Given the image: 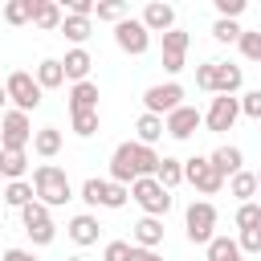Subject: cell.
Returning a JSON list of instances; mask_svg holds the SVG:
<instances>
[{
    "mask_svg": "<svg viewBox=\"0 0 261 261\" xmlns=\"http://www.w3.org/2000/svg\"><path fill=\"white\" fill-rule=\"evenodd\" d=\"M155 167H159L155 147H143V143H118V147H114V155H110V184L130 188L135 179L155 175Z\"/></svg>",
    "mask_w": 261,
    "mask_h": 261,
    "instance_id": "1",
    "label": "cell"
},
{
    "mask_svg": "<svg viewBox=\"0 0 261 261\" xmlns=\"http://www.w3.org/2000/svg\"><path fill=\"white\" fill-rule=\"evenodd\" d=\"M33 196H37L45 208H61V204L73 200V184H69V175H65L61 167L41 163V167L33 171Z\"/></svg>",
    "mask_w": 261,
    "mask_h": 261,
    "instance_id": "2",
    "label": "cell"
},
{
    "mask_svg": "<svg viewBox=\"0 0 261 261\" xmlns=\"http://www.w3.org/2000/svg\"><path fill=\"white\" fill-rule=\"evenodd\" d=\"M130 200H135L147 216H155V220L171 212V192H167V188H159V179H155V175L135 179V184H130Z\"/></svg>",
    "mask_w": 261,
    "mask_h": 261,
    "instance_id": "3",
    "label": "cell"
},
{
    "mask_svg": "<svg viewBox=\"0 0 261 261\" xmlns=\"http://www.w3.org/2000/svg\"><path fill=\"white\" fill-rule=\"evenodd\" d=\"M184 228H188V241L192 245H208L216 232V208L208 204V200H192L188 204V212H184Z\"/></svg>",
    "mask_w": 261,
    "mask_h": 261,
    "instance_id": "4",
    "label": "cell"
},
{
    "mask_svg": "<svg viewBox=\"0 0 261 261\" xmlns=\"http://www.w3.org/2000/svg\"><path fill=\"white\" fill-rule=\"evenodd\" d=\"M20 224H24L33 245H53V237H57V224H53V216H49V208L41 200H29L20 208Z\"/></svg>",
    "mask_w": 261,
    "mask_h": 261,
    "instance_id": "5",
    "label": "cell"
},
{
    "mask_svg": "<svg viewBox=\"0 0 261 261\" xmlns=\"http://www.w3.org/2000/svg\"><path fill=\"white\" fill-rule=\"evenodd\" d=\"M4 94H8V102H12L20 114H29V110H37V106H41V86H37V77H33V73H24V69L8 73Z\"/></svg>",
    "mask_w": 261,
    "mask_h": 261,
    "instance_id": "6",
    "label": "cell"
},
{
    "mask_svg": "<svg viewBox=\"0 0 261 261\" xmlns=\"http://www.w3.org/2000/svg\"><path fill=\"white\" fill-rule=\"evenodd\" d=\"M184 179H188L196 192H204V196H216V192L224 188V175L208 163V155H192V159H184Z\"/></svg>",
    "mask_w": 261,
    "mask_h": 261,
    "instance_id": "7",
    "label": "cell"
},
{
    "mask_svg": "<svg viewBox=\"0 0 261 261\" xmlns=\"http://www.w3.org/2000/svg\"><path fill=\"white\" fill-rule=\"evenodd\" d=\"M33 143V122L20 110H4L0 118V151H24Z\"/></svg>",
    "mask_w": 261,
    "mask_h": 261,
    "instance_id": "8",
    "label": "cell"
},
{
    "mask_svg": "<svg viewBox=\"0 0 261 261\" xmlns=\"http://www.w3.org/2000/svg\"><path fill=\"white\" fill-rule=\"evenodd\" d=\"M143 106H147V114H159V118H167L171 110H179V106H184V86H179V82L147 86V90H143Z\"/></svg>",
    "mask_w": 261,
    "mask_h": 261,
    "instance_id": "9",
    "label": "cell"
},
{
    "mask_svg": "<svg viewBox=\"0 0 261 261\" xmlns=\"http://www.w3.org/2000/svg\"><path fill=\"white\" fill-rule=\"evenodd\" d=\"M114 45H118L122 53L139 57V53H147V45H151V33L143 29V20L126 16V20H118V24H114Z\"/></svg>",
    "mask_w": 261,
    "mask_h": 261,
    "instance_id": "10",
    "label": "cell"
},
{
    "mask_svg": "<svg viewBox=\"0 0 261 261\" xmlns=\"http://www.w3.org/2000/svg\"><path fill=\"white\" fill-rule=\"evenodd\" d=\"M237 118H241V102L228 98V94H216L212 106H208V114H204V126L208 130H232Z\"/></svg>",
    "mask_w": 261,
    "mask_h": 261,
    "instance_id": "11",
    "label": "cell"
},
{
    "mask_svg": "<svg viewBox=\"0 0 261 261\" xmlns=\"http://www.w3.org/2000/svg\"><path fill=\"white\" fill-rule=\"evenodd\" d=\"M200 122H204V114H200L196 106H179V110H171V114L163 118V130H167L171 139H192V135L200 130Z\"/></svg>",
    "mask_w": 261,
    "mask_h": 261,
    "instance_id": "12",
    "label": "cell"
},
{
    "mask_svg": "<svg viewBox=\"0 0 261 261\" xmlns=\"http://www.w3.org/2000/svg\"><path fill=\"white\" fill-rule=\"evenodd\" d=\"M139 20H143V29H147V33H171V29H175V8H171V4H163V0H151V4L143 8V16H139Z\"/></svg>",
    "mask_w": 261,
    "mask_h": 261,
    "instance_id": "13",
    "label": "cell"
},
{
    "mask_svg": "<svg viewBox=\"0 0 261 261\" xmlns=\"http://www.w3.org/2000/svg\"><path fill=\"white\" fill-rule=\"evenodd\" d=\"M241 82H245V73H241V65H232V61H216V73H212V94H237L241 90Z\"/></svg>",
    "mask_w": 261,
    "mask_h": 261,
    "instance_id": "14",
    "label": "cell"
},
{
    "mask_svg": "<svg viewBox=\"0 0 261 261\" xmlns=\"http://www.w3.org/2000/svg\"><path fill=\"white\" fill-rule=\"evenodd\" d=\"M65 232H69V241H73V245H82V249H86V245H98L102 224H98V216L82 212V216H73V220H69V228H65Z\"/></svg>",
    "mask_w": 261,
    "mask_h": 261,
    "instance_id": "15",
    "label": "cell"
},
{
    "mask_svg": "<svg viewBox=\"0 0 261 261\" xmlns=\"http://www.w3.org/2000/svg\"><path fill=\"white\" fill-rule=\"evenodd\" d=\"M61 20H65V12H61L57 0H33V24L37 29L53 33V29H61Z\"/></svg>",
    "mask_w": 261,
    "mask_h": 261,
    "instance_id": "16",
    "label": "cell"
},
{
    "mask_svg": "<svg viewBox=\"0 0 261 261\" xmlns=\"http://www.w3.org/2000/svg\"><path fill=\"white\" fill-rule=\"evenodd\" d=\"M90 65H94V57H90L86 49H69V53L61 57V69H65L69 82H90Z\"/></svg>",
    "mask_w": 261,
    "mask_h": 261,
    "instance_id": "17",
    "label": "cell"
},
{
    "mask_svg": "<svg viewBox=\"0 0 261 261\" xmlns=\"http://www.w3.org/2000/svg\"><path fill=\"white\" fill-rule=\"evenodd\" d=\"M208 163H212L220 175H237V171L245 167V155H241V147H216V151L208 155Z\"/></svg>",
    "mask_w": 261,
    "mask_h": 261,
    "instance_id": "18",
    "label": "cell"
},
{
    "mask_svg": "<svg viewBox=\"0 0 261 261\" xmlns=\"http://www.w3.org/2000/svg\"><path fill=\"white\" fill-rule=\"evenodd\" d=\"M135 245H139V249H159V245H163V220L143 216V220L135 224Z\"/></svg>",
    "mask_w": 261,
    "mask_h": 261,
    "instance_id": "19",
    "label": "cell"
},
{
    "mask_svg": "<svg viewBox=\"0 0 261 261\" xmlns=\"http://www.w3.org/2000/svg\"><path fill=\"white\" fill-rule=\"evenodd\" d=\"M155 179L159 188H179L184 184V159H171V155H159V167H155Z\"/></svg>",
    "mask_w": 261,
    "mask_h": 261,
    "instance_id": "20",
    "label": "cell"
},
{
    "mask_svg": "<svg viewBox=\"0 0 261 261\" xmlns=\"http://www.w3.org/2000/svg\"><path fill=\"white\" fill-rule=\"evenodd\" d=\"M69 110H98V82H73Z\"/></svg>",
    "mask_w": 261,
    "mask_h": 261,
    "instance_id": "21",
    "label": "cell"
},
{
    "mask_svg": "<svg viewBox=\"0 0 261 261\" xmlns=\"http://www.w3.org/2000/svg\"><path fill=\"white\" fill-rule=\"evenodd\" d=\"M135 130H139V139L135 143H143V147H155L159 139H163V118L159 114H139V122H135Z\"/></svg>",
    "mask_w": 261,
    "mask_h": 261,
    "instance_id": "22",
    "label": "cell"
},
{
    "mask_svg": "<svg viewBox=\"0 0 261 261\" xmlns=\"http://www.w3.org/2000/svg\"><path fill=\"white\" fill-rule=\"evenodd\" d=\"M33 151H37L41 159H53V155L61 151V130H57V126H41V130H33Z\"/></svg>",
    "mask_w": 261,
    "mask_h": 261,
    "instance_id": "23",
    "label": "cell"
},
{
    "mask_svg": "<svg viewBox=\"0 0 261 261\" xmlns=\"http://www.w3.org/2000/svg\"><path fill=\"white\" fill-rule=\"evenodd\" d=\"M228 196H237L241 204H249L253 196H257V171H237V175H228Z\"/></svg>",
    "mask_w": 261,
    "mask_h": 261,
    "instance_id": "24",
    "label": "cell"
},
{
    "mask_svg": "<svg viewBox=\"0 0 261 261\" xmlns=\"http://www.w3.org/2000/svg\"><path fill=\"white\" fill-rule=\"evenodd\" d=\"M29 171V151H0V175L12 184V179H24Z\"/></svg>",
    "mask_w": 261,
    "mask_h": 261,
    "instance_id": "25",
    "label": "cell"
},
{
    "mask_svg": "<svg viewBox=\"0 0 261 261\" xmlns=\"http://www.w3.org/2000/svg\"><path fill=\"white\" fill-rule=\"evenodd\" d=\"M33 77H37V86H41V90H57V86L65 82V69H61V61H57V57H45V61L37 65V73H33Z\"/></svg>",
    "mask_w": 261,
    "mask_h": 261,
    "instance_id": "26",
    "label": "cell"
},
{
    "mask_svg": "<svg viewBox=\"0 0 261 261\" xmlns=\"http://www.w3.org/2000/svg\"><path fill=\"white\" fill-rule=\"evenodd\" d=\"M208 261H245V253L232 237H212L208 241Z\"/></svg>",
    "mask_w": 261,
    "mask_h": 261,
    "instance_id": "27",
    "label": "cell"
},
{
    "mask_svg": "<svg viewBox=\"0 0 261 261\" xmlns=\"http://www.w3.org/2000/svg\"><path fill=\"white\" fill-rule=\"evenodd\" d=\"M29 200H37V196H33V184H29V179H12V184L4 188V204H8V208H24Z\"/></svg>",
    "mask_w": 261,
    "mask_h": 261,
    "instance_id": "28",
    "label": "cell"
},
{
    "mask_svg": "<svg viewBox=\"0 0 261 261\" xmlns=\"http://www.w3.org/2000/svg\"><path fill=\"white\" fill-rule=\"evenodd\" d=\"M4 20L8 24H33V0H8L4 4Z\"/></svg>",
    "mask_w": 261,
    "mask_h": 261,
    "instance_id": "29",
    "label": "cell"
},
{
    "mask_svg": "<svg viewBox=\"0 0 261 261\" xmlns=\"http://www.w3.org/2000/svg\"><path fill=\"white\" fill-rule=\"evenodd\" d=\"M61 33H65V37H69V41L82 49V41L90 37V20H86V16H69V12H65V20H61Z\"/></svg>",
    "mask_w": 261,
    "mask_h": 261,
    "instance_id": "30",
    "label": "cell"
},
{
    "mask_svg": "<svg viewBox=\"0 0 261 261\" xmlns=\"http://www.w3.org/2000/svg\"><path fill=\"white\" fill-rule=\"evenodd\" d=\"M188 45H192V37H188L184 29L163 33V57H184V53H188Z\"/></svg>",
    "mask_w": 261,
    "mask_h": 261,
    "instance_id": "31",
    "label": "cell"
},
{
    "mask_svg": "<svg viewBox=\"0 0 261 261\" xmlns=\"http://www.w3.org/2000/svg\"><path fill=\"white\" fill-rule=\"evenodd\" d=\"M69 122H73V135L90 139L98 130V110H69Z\"/></svg>",
    "mask_w": 261,
    "mask_h": 261,
    "instance_id": "32",
    "label": "cell"
},
{
    "mask_svg": "<svg viewBox=\"0 0 261 261\" xmlns=\"http://www.w3.org/2000/svg\"><path fill=\"white\" fill-rule=\"evenodd\" d=\"M82 200H86L90 208H102V204H106V179L90 175V179L82 184Z\"/></svg>",
    "mask_w": 261,
    "mask_h": 261,
    "instance_id": "33",
    "label": "cell"
},
{
    "mask_svg": "<svg viewBox=\"0 0 261 261\" xmlns=\"http://www.w3.org/2000/svg\"><path fill=\"white\" fill-rule=\"evenodd\" d=\"M94 16L118 24V20H126V4H122V0H102V4H94Z\"/></svg>",
    "mask_w": 261,
    "mask_h": 261,
    "instance_id": "34",
    "label": "cell"
},
{
    "mask_svg": "<svg viewBox=\"0 0 261 261\" xmlns=\"http://www.w3.org/2000/svg\"><path fill=\"white\" fill-rule=\"evenodd\" d=\"M237 45H241V57H249V61H261V29H245Z\"/></svg>",
    "mask_w": 261,
    "mask_h": 261,
    "instance_id": "35",
    "label": "cell"
},
{
    "mask_svg": "<svg viewBox=\"0 0 261 261\" xmlns=\"http://www.w3.org/2000/svg\"><path fill=\"white\" fill-rule=\"evenodd\" d=\"M241 33H245V29H241L237 20H220V16H216V24H212V37H216L220 45H228V41H241Z\"/></svg>",
    "mask_w": 261,
    "mask_h": 261,
    "instance_id": "36",
    "label": "cell"
},
{
    "mask_svg": "<svg viewBox=\"0 0 261 261\" xmlns=\"http://www.w3.org/2000/svg\"><path fill=\"white\" fill-rule=\"evenodd\" d=\"M257 224H261V204H253V200L241 204V208H237V228L245 232V228H257Z\"/></svg>",
    "mask_w": 261,
    "mask_h": 261,
    "instance_id": "37",
    "label": "cell"
},
{
    "mask_svg": "<svg viewBox=\"0 0 261 261\" xmlns=\"http://www.w3.org/2000/svg\"><path fill=\"white\" fill-rule=\"evenodd\" d=\"M237 245H241V253H253V257H261V224H257V228H245V232L237 237Z\"/></svg>",
    "mask_w": 261,
    "mask_h": 261,
    "instance_id": "38",
    "label": "cell"
},
{
    "mask_svg": "<svg viewBox=\"0 0 261 261\" xmlns=\"http://www.w3.org/2000/svg\"><path fill=\"white\" fill-rule=\"evenodd\" d=\"M126 200H130V188H122V184H110V179H106V204H102V208H122Z\"/></svg>",
    "mask_w": 261,
    "mask_h": 261,
    "instance_id": "39",
    "label": "cell"
},
{
    "mask_svg": "<svg viewBox=\"0 0 261 261\" xmlns=\"http://www.w3.org/2000/svg\"><path fill=\"white\" fill-rule=\"evenodd\" d=\"M241 102V114H249V118H257L261 122V90H249L245 98H237Z\"/></svg>",
    "mask_w": 261,
    "mask_h": 261,
    "instance_id": "40",
    "label": "cell"
},
{
    "mask_svg": "<svg viewBox=\"0 0 261 261\" xmlns=\"http://www.w3.org/2000/svg\"><path fill=\"white\" fill-rule=\"evenodd\" d=\"M216 12H220V20H237L245 12V0H216Z\"/></svg>",
    "mask_w": 261,
    "mask_h": 261,
    "instance_id": "41",
    "label": "cell"
},
{
    "mask_svg": "<svg viewBox=\"0 0 261 261\" xmlns=\"http://www.w3.org/2000/svg\"><path fill=\"white\" fill-rule=\"evenodd\" d=\"M126 257H130V241H110L102 253V261H126Z\"/></svg>",
    "mask_w": 261,
    "mask_h": 261,
    "instance_id": "42",
    "label": "cell"
},
{
    "mask_svg": "<svg viewBox=\"0 0 261 261\" xmlns=\"http://www.w3.org/2000/svg\"><path fill=\"white\" fill-rule=\"evenodd\" d=\"M212 73H216V61L196 65V86H200V90H208V94H212Z\"/></svg>",
    "mask_w": 261,
    "mask_h": 261,
    "instance_id": "43",
    "label": "cell"
},
{
    "mask_svg": "<svg viewBox=\"0 0 261 261\" xmlns=\"http://www.w3.org/2000/svg\"><path fill=\"white\" fill-rule=\"evenodd\" d=\"M69 16H94V0H69Z\"/></svg>",
    "mask_w": 261,
    "mask_h": 261,
    "instance_id": "44",
    "label": "cell"
},
{
    "mask_svg": "<svg viewBox=\"0 0 261 261\" xmlns=\"http://www.w3.org/2000/svg\"><path fill=\"white\" fill-rule=\"evenodd\" d=\"M0 261H37V253H29V249H8Z\"/></svg>",
    "mask_w": 261,
    "mask_h": 261,
    "instance_id": "45",
    "label": "cell"
},
{
    "mask_svg": "<svg viewBox=\"0 0 261 261\" xmlns=\"http://www.w3.org/2000/svg\"><path fill=\"white\" fill-rule=\"evenodd\" d=\"M163 69H167V73H179V69H184V57H163Z\"/></svg>",
    "mask_w": 261,
    "mask_h": 261,
    "instance_id": "46",
    "label": "cell"
},
{
    "mask_svg": "<svg viewBox=\"0 0 261 261\" xmlns=\"http://www.w3.org/2000/svg\"><path fill=\"white\" fill-rule=\"evenodd\" d=\"M4 102H8V94H4V86H0V110H4Z\"/></svg>",
    "mask_w": 261,
    "mask_h": 261,
    "instance_id": "47",
    "label": "cell"
},
{
    "mask_svg": "<svg viewBox=\"0 0 261 261\" xmlns=\"http://www.w3.org/2000/svg\"><path fill=\"white\" fill-rule=\"evenodd\" d=\"M257 196H261V171H257Z\"/></svg>",
    "mask_w": 261,
    "mask_h": 261,
    "instance_id": "48",
    "label": "cell"
},
{
    "mask_svg": "<svg viewBox=\"0 0 261 261\" xmlns=\"http://www.w3.org/2000/svg\"><path fill=\"white\" fill-rule=\"evenodd\" d=\"M65 261H86V257H65Z\"/></svg>",
    "mask_w": 261,
    "mask_h": 261,
    "instance_id": "49",
    "label": "cell"
},
{
    "mask_svg": "<svg viewBox=\"0 0 261 261\" xmlns=\"http://www.w3.org/2000/svg\"><path fill=\"white\" fill-rule=\"evenodd\" d=\"M0 65H4V61H0Z\"/></svg>",
    "mask_w": 261,
    "mask_h": 261,
    "instance_id": "50",
    "label": "cell"
}]
</instances>
